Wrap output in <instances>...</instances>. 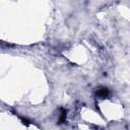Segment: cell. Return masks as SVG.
Returning <instances> with one entry per match:
<instances>
[{
  "label": "cell",
  "instance_id": "7a4b0ae2",
  "mask_svg": "<svg viewBox=\"0 0 130 130\" xmlns=\"http://www.w3.org/2000/svg\"><path fill=\"white\" fill-rule=\"evenodd\" d=\"M65 117H66V112H65V110L62 109V112H61V115H60V119H59L60 123H63L65 121Z\"/></svg>",
  "mask_w": 130,
  "mask_h": 130
},
{
  "label": "cell",
  "instance_id": "6da1fadb",
  "mask_svg": "<svg viewBox=\"0 0 130 130\" xmlns=\"http://www.w3.org/2000/svg\"><path fill=\"white\" fill-rule=\"evenodd\" d=\"M109 94H110V91L107 87H100L96 90V96L100 99H106L109 96Z\"/></svg>",
  "mask_w": 130,
  "mask_h": 130
}]
</instances>
